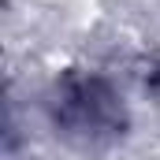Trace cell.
I'll return each instance as SVG.
<instances>
[{"instance_id":"1","label":"cell","mask_w":160,"mask_h":160,"mask_svg":"<svg viewBox=\"0 0 160 160\" xmlns=\"http://www.w3.org/2000/svg\"><path fill=\"white\" fill-rule=\"evenodd\" d=\"M52 123L86 145L108 142L127 127V112H123V97L116 86L93 71H71L56 82L52 89Z\"/></svg>"}]
</instances>
